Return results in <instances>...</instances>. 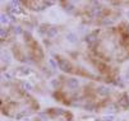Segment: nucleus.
I'll list each match as a JSON object with an SVG mask.
<instances>
[{
  "label": "nucleus",
  "mask_w": 129,
  "mask_h": 121,
  "mask_svg": "<svg viewBox=\"0 0 129 121\" xmlns=\"http://www.w3.org/2000/svg\"><path fill=\"white\" fill-rule=\"evenodd\" d=\"M54 97L61 105L91 112H123L129 107V94L113 91L102 83L63 75L55 83Z\"/></svg>",
  "instance_id": "f257e3e1"
},
{
  "label": "nucleus",
  "mask_w": 129,
  "mask_h": 121,
  "mask_svg": "<svg viewBox=\"0 0 129 121\" xmlns=\"http://www.w3.org/2000/svg\"><path fill=\"white\" fill-rule=\"evenodd\" d=\"M54 59L67 75L97 83H114L119 77L118 66L107 64L93 56L87 47L60 46L55 48Z\"/></svg>",
  "instance_id": "f03ea898"
},
{
  "label": "nucleus",
  "mask_w": 129,
  "mask_h": 121,
  "mask_svg": "<svg viewBox=\"0 0 129 121\" xmlns=\"http://www.w3.org/2000/svg\"><path fill=\"white\" fill-rule=\"evenodd\" d=\"M84 46L107 64L116 66L129 61V22L120 21L114 26L93 29L87 36Z\"/></svg>",
  "instance_id": "7ed1b4c3"
},
{
  "label": "nucleus",
  "mask_w": 129,
  "mask_h": 121,
  "mask_svg": "<svg viewBox=\"0 0 129 121\" xmlns=\"http://www.w3.org/2000/svg\"><path fill=\"white\" fill-rule=\"evenodd\" d=\"M3 45H7L13 57L22 64L33 63L42 65L45 63V51L41 43L32 33L21 27H7L2 34Z\"/></svg>",
  "instance_id": "20e7f679"
},
{
  "label": "nucleus",
  "mask_w": 129,
  "mask_h": 121,
  "mask_svg": "<svg viewBox=\"0 0 129 121\" xmlns=\"http://www.w3.org/2000/svg\"><path fill=\"white\" fill-rule=\"evenodd\" d=\"M40 111V103L26 88L15 80L2 87V113L13 120H23Z\"/></svg>",
  "instance_id": "39448f33"
},
{
  "label": "nucleus",
  "mask_w": 129,
  "mask_h": 121,
  "mask_svg": "<svg viewBox=\"0 0 129 121\" xmlns=\"http://www.w3.org/2000/svg\"><path fill=\"white\" fill-rule=\"evenodd\" d=\"M72 4L74 5L72 8L74 17L88 26L104 28L120 22L121 12L113 2H78Z\"/></svg>",
  "instance_id": "423d86ee"
},
{
  "label": "nucleus",
  "mask_w": 129,
  "mask_h": 121,
  "mask_svg": "<svg viewBox=\"0 0 129 121\" xmlns=\"http://www.w3.org/2000/svg\"><path fill=\"white\" fill-rule=\"evenodd\" d=\"M13 75H14V80L17 83H19L27 91L44 93L46 89L45 78L41 75L39 70H36V69L31 66L21 65V66L14 68Z\"/></svg>",
  "instance_id": "0eeeda50"
},
{
  "label": "nucleus",
  "mask_w": 129,
  "mask_h": 121,
  "mask_svg": "<svg viewBox=\"0 0 129 121\" xmlns=\"http://www.w3.org/2000/svg\"><path fill=\"white\" fill-rule=\"evenodd\" d=\"M8 14L12 17V19L22 27H32L37 23V19L35 18L32 12L23 7L22 3H17L13 5H8Z\"/></svg>",
  "instance_id": "6e6552de"
},
{
  "label": "nucleus",
  "mask_w": 129,
  "mask_h": 121,
  "mask_svg": "<svg viewBox=\"0 0 129 121\" xmlns=\"http://www.w3.org/2000/svg\"><path fill=\"white\" fill-rule=\"evenodd\" d=\"M32 121H76V117L68 110L47 108L41 115L36 116Z\"/></svg>",
  "instance_id": "1a4fd4ad"
},
{
  "label": "nucleus",
  "mask_w": 129,
  "mask_h": 121,
  "mask_svg": "<svg viewBox=\"0 0 129 121\" xmlns=\"http://www.w3.org/2000/svg\"><path fill=\"white\" fill-rule=\"evenodd\" d=\"M22 4H23V7L27 8L29 12L37 13V12L45 10L47 7L52 5L54 3H52V2H41V0H39V2H35V0H28V2H22Z\"/></svg>",
  "instance_id": "9d476101"
},
{
  "label": "nucleus",
  "mask_w": 129,
  "mask_h": 121,
  "mask_svg": "<svg viewBox=\"0 0 129 121\" xmlns=\"http://www.w3.org/2000/svg\"><path fill=\"white\" fill-rule=\"evenodd\" d=\"M76 121H104V118L93 113H82L77 116Z\"/></svg>",
  "instance_id": "9b49d317"
}]
</instances>
